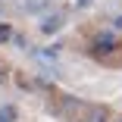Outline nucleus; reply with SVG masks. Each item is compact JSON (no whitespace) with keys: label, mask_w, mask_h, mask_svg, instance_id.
<instances>
[{"label":"nucleus","mask_w":122,"mask_h":122,"mask_svg":"<svg viewBox=\"0 0 122 122\" xmlns=\"http://www.w3.org/2000/svg\"><path fill=\"white\" fill-rule=\"evenodd\" d=\"M110 50H116V35L113 31H100V35L94 38V56H103Z\"/></svg>","instance_id":"1"},{"label":"nucleus","mask_w":122,"mask_h":122,"mask_svg":"<svg viewBox=\"0 0 122 122\" xmlns=\"http://www.w3.org/2000/svg\"><path fill=\"white\" fill-rule=\"evenodd\" d=\"M60 25H63V13H53V16H47L41 22V31L44 35H53V31H60Z\"/></svg>","instance_id":"2"},{"label":"nucleus","mask_w":122,"mask_h":122,"mask_svg":"<svg viewBox=\"0 0 122 122\" xmlns=\"http://www.w3.org/2000/svg\"><path fill=\"white\" fill-rule=\"evenodd\" d=\"M50 3H53V0H25V10L28 13H44Z\"/></svg>","instance_id":"3"},{"label":"nucleus","mask_w":122,"mask_h":122,"mask_svg":"<svg viewBox=\"0 0 122 122\" xmlns=\"http://www.w3.org/2000/svg\"><path fill=\"white\" fill-rule=\"evenodd\" d=\"M16 119V110L13 107H3V110H0V122H13Z\"/></svg>","instance_id":"4"},{"label":"nucleus","mask_w":122,"mask_h":122,"mask_svg":"<svg viewBox=\"0 0 122 122\" xmlns=\"http://www.w3.org/2000/svg\"><path fill=\"white\" fill-rule=\"evenodd\" d=\"M88 122H107V110H91Z\"/></svg>","instance_id":"5"},{"label":"nucleus","mask_w":122,"mask_h":122,"mask_svg":"<svg viewBox=\"0 0 122 122\" xmlns=\"http://www.w3.org/2000/svg\"><path fill=\"white\" fill-rule=\"evenodd\" d=\"M10 35H13V31H10V25H3V22H0V44H3Z\"/></svg>","instance_id":"6"},{"label":"nucleus","mask_w":122,"mask_h":122,"mask_svg":"<svg viewBox=\"0 0 122 122\" xmlns=\"http://www.w3.org/2000/svg\"><path fill=\"white\" fill-rule=\"evenodd\" d=\"M75 6H91V0H75Z\"/></svg>","instance_id":"7"},{"label":"nucleus","mask_w":122,"mask_h":122,"mask_svg":"<svg viewBox=\"0 0 122 122\" xmlns=\"http://www.w3.org/2000/svg\"><path fill=\"white\" fill-rule=\"evenodd\" d=\"M116 28H119V31H122V16H116Z\"/></svg>","instance_id":"8"},{"label":"nucleus","mask_w":122,"mask_h":122,"mask_svg":"<svg viewBox=\"0 0 122 122\" xmlns=\"http://www.w3.org/2000/svg\"><path fill=\"white\" fill-rule=\"evenodd\" d=\"M0 3H3V0H0Z\"/></svg>","instance_id":"9"}]
</instances>
